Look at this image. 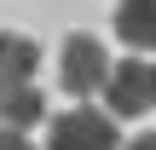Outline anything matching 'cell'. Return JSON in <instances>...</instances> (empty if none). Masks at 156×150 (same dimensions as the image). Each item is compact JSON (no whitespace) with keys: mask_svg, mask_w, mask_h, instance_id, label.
<instances>
[{"mask_svg":"<svg viewBox=\"0 0 156 150\" xmlns=\"http://www.w3.org/2000/svg\"><path fill=\"white\" fill-rule=\"evenodd\" d=\"M35 64H41V46H35L29 35H12V29H0V92L35 87V81H29V75H35Z\"/></svg>","mask_w":156,"mask_h":150,"instance_id":"cell-4","label":"cell"},{"mask_svg":"<svg viewBox=\"0 0 156 150\" xmlns=\"http://www.w3.org/2000/svg\"><path fill=\"white\" fill-rule=\"evenodd\" d=\"M127 150H156V133H139V139H133Z\"/></svg>","mask_w":156,"mask_h":150,"instance_id":"cell-8","label":"cell"},{"mask_svg":"<svg viewBox=\"0 0 156 150\" xmlns=\"http://www.w3.org/2000/svg\"><path fill=\"white\" fill-rule=\"evenodd\" d=\"M110 69H116V64L104 58L98 35H69L64 52H58V81H64L69 98H93V92H104V87H110Z\"/></svg>","mask_w":156,"mask_h":150,"instance_id":"cell-1","label":"cell"},{"mask_svg":"<svg viewBox=\"0 0 156 150\" xmlns=\"http://www.w3.org/2000/svg\"><path fill=\"white\" fill-rule=\"evenodd\" d=\"M35 121H46V98H41L35 87L0 92V127H12V133H29Z\"/></svg>","mask_w":156,"mask_h":150,"instance_id":"cell-6","label":"cell"},{"mask_svg":"<svg viewBox=\"0 0 156 150\" xmlns=\"http://www.w3.org/2000/svg\"><path fill=\"white\" fill-rule=\"evenodd\" d=\"M46 150H122L116 116H98V110H64V116H52V127H46Z\"/></svg>","mask_w":156,"mask_h":150,"instance_id":"cell-2","label":"cell"},{"mask_svg":"<svg viewBox=\"0 0 156 150\" xmlns=\"http://www.w3.org/2000/svg\"><path fill=\"white\" fill-rule=\"evenodd\" d=\"M104 104H110V116H145V110H156V58L116 64L110 87H104Z\"/></svg>","mask_w":156,"mask_h":150,"instance_id":"cell-3","label":"cell"},{"mask_svg":"<svg viewBox=\"0 0 156 150\" xmlns=\"http://www.w3.org/2000/svg\"><path fill=\"white\" fill-rule=\"evenodd\" d=\"M0 150H35L23 133H12V127H0Z\"/></svg>","mask_w":156,"mask_h":150,"instance_id":"cell-7","label":"cell"},{"mask_svg":"<svg viewBox=\"0 0 156 150\" xmlns=\"http://www.w3.org/2000/svg\"><path fill=\"white\" fill-rule=\"evenodd\" d=\"M116 35L133 46V58H156V0H122L116 6Z\"/></svg>","mask_w":156,"mask_h":150,"instance_id":"cell-5","label":"cell"}]
</instances>
